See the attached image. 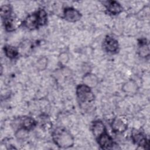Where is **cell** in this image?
<instances>
[{
	"mask_svg": "<svg viewBox=\"0 0 150 150\" xmlns=\"http://www.w3.org/2000/svg\"><path fill=\"white\" fill-rule=\"evenodd\" d=\"M54 143L60 148H67L74 144V138L71 134L63 128H57L52 133Z\"/></svg>",
	"mask_w": 150,
	"mask_h": 150,
	"instance_id": "1",
	"label": "cell"
},
{
	"mask_svg": "<svg viewBox=\"0 0 150 150\" xmlns=\"http://www.w3.org/2000/svg\"><path fill=\"white\" fill-rule=\"evenodd\" d=\"M4 26L6 30L11 32L16 29L19 25V20L14 17L10 16L4 20Z\"/></svg>",
	"mask_w": 150,
	"mask_h": 150,
	"instance_id": "8",
	"label": "cell"
},
{
	"mask_svg": "<svg viewBox=\"0 0 150 150\" xmlns=\"http://www.w3.org/2000/svg\"><path fill=\"white\" fill-rule=\"evenodd\" d=\"M104 47L106 51L110 53H115L118 49V43L117 40L111 36H107L104 40Z\"/></svg>",
	"mask_w": 150,
	"mask_h": 150,
	"instance_id": "6",
	"label": "cell"
},
{
	"mask_svg": "<svg viewBox=\"0 0 150 150\" xmlns=\"http://www.w3.org/2000/svg\"><path fill=\"white\" fill-rule=\"evenodd\" d=\"M12 12V9L10 6L8 5H5L1 8V16L3 20L11 16V13Z\"/></svg>",
	"mask_w": 150,
	"mask_h": 150,
	"instance_id": "16",
	"label": "cell"
},
{
	"mask_svg": "<svg viewBox=\"0 0 150 150\" xmlns=\"http://www.w3.org/2000/svg\"><path fill=\"white\" fill-rule=\"evenodd\" d=\"M149 47L146 42V40H141L139 42V52L142 56H146L149 55Z\"/></svg>",
	"mask_w": 150,
	"mask_h": 150,
	"instance_id": "15",
	"label": "cell"
},
{
	"mask_svg": "<svg viewBox=\"0 0 150 150\" xmlns=\"http://www.w3.org/2000/svg\"><path fill=\"white\" fill-rule=\"evenodd\" d=\"M132 138L134 142L139 146H142L146 148V146H148L149 145L148 140L146 138V137L142 132H134L132 134Z\"/></svg>",
	"mask_w": 150,
	"mask_h": 150,
	"instance_id": "7",
	"label": "cell"
},
{
	"mask_svg": "<svg viewBox=\"0 0 150 150\" xmlns=\"http://www.w3.org/2000/svg\"><path fill=\"white\" fill-rule=\"evenodd\" d=\"M105 5L108 11L113 15L118 14L122 10V8L121 5L118 2L114 1H107Z\"/></svg>",
	"mask_w": 150,
	"mask_h": 150,
	"instance_id": "9",
	"label": "cell"
},
{
	"mask_svg": "<svg viewBox=\"0 0 150 150\" xmlns=\"http://www.w3.org/2000/svg\"><path fill=\"white\" fill-rule=\"evenodd\" d=\"M36 125V121L31 117H23L21 120V127L24 130H30Z\"/></svg>",
	"mask_w": 150,
	"mask_h": 150,
	"instance_id": "12",
	"label": "cell"
},
{
	"mask_svg": "<svg viewBox=\"0 0 150 150\" xmlns=\"http://www.w3.org/2000/svg\"><path fill=\"white\" fill-rule=\"evenodd\" d=\"M97 139L98 144L103 149H108L112 148L114 146L113 139L105 132L97 138Z\"/></svg>",
	"mask_w": 150,
	"mask_h": 150,
	"instance_id": "3",
	"label": "cell"
},
{
	"mask_svg": "<svg viewBox=\"0 0 150 150\" xmlns=\"http://www.w3.org/2000/svg\"><path fill=\"white\" fill-rule=\"evenodd\" d=\"M37 13L38 15L40 25H45L46 23L47 20V14H46V12H45V11L43 9H39L37 12Z\"/></svg>",
	"mask_w": 150,
	"mask_h": 150,
	"instance_id": "17",
	"label": "cell"
},
{
	"mask_svg": "<svg viewBox=\"0 0 150 150\" xmlns=\"http://www.w3.org/2000/svg\"><path fill=\"white\" fill-rule=\"evenodd\" d=\"M78 99L82 103H89L94 99V96L88 86L85 84L79 85L76 89Z\"/></svg>",
	"mask_w": 150,
	"mask_h": 150,
	"instance_id": "2",
	"label": "cell"
},
{
	"mask_svg": "<svg viewBox=\"0 0 150 150\" xmlns=\"http://www.w3.org/2000/svg\"><path fill=\"white\" fill-rule=\"evenodd\" d=\"M25 26L29 29H34L40 25L39 19L37 12L29 15L24 21Z\"/></svg>",
	"mask_w": 150,
	"mask_h": 150,
	"instance_id": "5",
	"label": "cell"
},
{
	"mask_svg": "<svg viewBox=\"0 0 150 150\" xmlns=\"http://www.w3.org/2000/svg\"><path fill=\"white\" fill-rule=\"evenodd\" d=\"M83 82L85 85L89 87H93L97 86L98 83V79L94 74L88 73L84 76Z\"/></svg>",
	"mask_w": 150,
	"mask_h": 150,
	"instance_id": "13",
	"label": "cell"
},
{
	"mask_svg": "<svg viewBox=\"0 0 150 150\" xmlns=\"http://www.w3.org/2000/svg\"><path fill=\"white\" fill-rule=\"evenodd\" d=\"M136 89L137 85L132 81H130L126 83L124 87V90L127 93H132L134 91L135 92L136 91Z\"/></svg>",
	"mask_w": 150,
	"mask_h": 150,
	"instance_id": "18",
	"label": "cell"
},
{
	"mask_svg": "<svg viewBox=\"0 0 150 150\" xmlns=\"http://www.w3.org/2000/svg\"><path fill=\"white\" fill-rule=\"evenodd\" d=\"M4 51L5 55L10 59H14L18 54V50L13 46H5L4 47Z\"/></svg>",
	"mask_w": 150,
	"mask_h": 150,
	"instance_id": "14",
	"label": "cell"
},
{
	"mask_svg": "<svg viewBox=\"0 0 150 150\" xmlns=\"http://www.w3.org/2000/svg\"><path fill=\"white\" fill-rule=\"evenodd\" d=\"M81 14L76 9L72 8H66L64 11V18L69 22H76L80 19Z\"/></svg>",
	"mask_w": 150,
	"mask_h": 150,
	"instance_id": "4",
	"label": "cell"
},
{
	"mask_svg": "<svg viewBox=\"0 0 150 150\" xmlns=\"http://www.w3.org/2000/svg\"><path fill=\"white\" fill-rule=\"evenodd\" d=\"M92 131L94 135L96 138H98L105 132V128L104 124L101 121H96L93 124Z\"/></svg>",
	"mask_w": 150,
	"mask_h": 150,
	"instance_id": "11",
	"label": "cell"
},
{
	"mask_svg": "<svg viewBox=\"0 0 150 150\" xmlns=\"http://www.w3.org/2000/svg\"><path fill=\"white\" fill-rule=\"evenodd\" d=\"M111 126L113 131L117 132H123L127 129V124L119 118L114 119Z\"/></svg>",
	"mask_w": 150,
	"mask_h": 150,
	"instance_id": "10",
	"label": "cell"
}]
</instances>
